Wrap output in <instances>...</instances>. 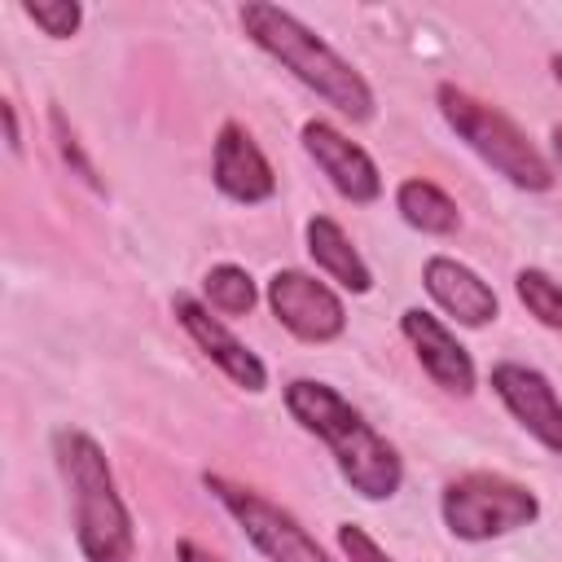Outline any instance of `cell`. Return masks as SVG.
Returning a JSON list of instances; mask_svg holds the SVG:
<instances>
[{
  "instance_id": "cell-1",
  "label": "cell",
  "mask_w": 562,
  "mask_h": 562,
  "mask_svg": "<svg viewBox=\"0 0 562 562\" xmlns=\"http://www.w3.org/2000/svg\"><path fill=\"white\" fill-rule=\"evenodd\" d=\"M285 408L290 417L312 430L316 439L329 443L338 474L351 483V492H360L364 501H386L400 492L404 483V461L395 452V443H386L364 417L360 408H351L329 382L316 378H294L285 386Z\"/></svg>"
},
{
  "instance_id": "cell-2",
  "label": "cell",
  "mask_w": 562,
  "mask_h": 562,
  "mask_svg": "<svg viewBox=\"0 0 562 562\" xmlns=\"http://www.w3.org/2000/svg\"><path fill=\"white\" fill-rule=\"evenodd\" d=\"M241 26L246 35L277 57L299 83H307L325 105H334L338 114H347L351 123H369L373 119V88L364 83V75L342 61L312 26H303L290 9L277 4H241Z\"/></svg>"
},
{
  "instance_id": "cell-3",
  "label": "cell",
  "mask_w": 562,
  "mask_h": 562,
  "mask_svg": "<svg viewBox=\"0 0 562 562\" xmlns=\"http://www.w3.org/2000/svg\"><path fill=\"white\" fill-rule=\"evenodd\" d=\"M53 457H57V470L75 501V540H79L83 558L88 562H132L136 558L132 514L114 487L101 443L83 430L61 426L53 435Z\"/></svg>"
},
{
  "instance_id": "cell-4",
  "label": "cell",
  "mask_w": 562,
  "mask_h": 562,
  "mask_svg": "<svg viewBox=\"0 0 562 562\" xmlns=\"http://www.w3.org/2000/svg\"><path fill=\"white\" fill-rule=\"evenodd\" d=\"M435 101H439L443 123H448L496 176H505L514 189L544 193V189L553 184V167L544 162V154H540V149L514 127V119H505L496 105L470 97V92L457 88V83H439Z\"/></svg>"
},
{
  "instance_id": "cell-5",
  "label": "cell",
  "mask_w": 562,
  "mask_h": 562,
  "mask_svg": "<svg viewBox=\"0 0 562 562\" xmlns=\"http://www.w3.org/2000/svg\"><path fill=\"white\" fill-rule=\"evenodd\" d=\"M443 522L457 540H496L518 527H531L540 518V501L531 487L505 479V474H461L443 487Z\"/></svg>"
},
{
  "instance_id": "cell-6",
  "label": "cell",
  "mask_w": 562,
  "mask_h": 562,
  "mask_svg": "<svg viewBox=\"0 0 562 562\" xmlns=\"http://www.w3.org/2000/svg\"><path fill=\"white\" fill-rule=\"evenodd\" d=\"M202 483L237 518V527L246 531V540L268 562H329V553L307 536V527L290 509H281L268 496H259L255 487H241V483H233L224 474H206Z\"/></svg>"
},
{
  "instance_id": "cell-7",
  "label": "cell",
  "mask_w": 562,
  "mask_h": 562,
  "mask_svg": "<svg viewBox=\"0 0 562 562\" xmlns=\"http://www.w3.org/2000/svg\"><path fill=\"white\" fill-rule=\"evenodd\" d=\"M268 307L303 342H334L347 329L342 299L325 281H316L312 272H299V268L272 272V281H268Z\"/></svg>"
},
{
  "instance_id": "cell-8",
  "label": "cell",
  "mask_w": 562,
  "mask_h": 562,
  "mask_svg": "<svg viewBox=\"0 0 562 562\" xmlns=\"http://www.w3.org/2000/svg\"><path fill=\"white\" fill-rule=\"evenodd\" d=\"M492 391L501 395V404L509 408V417L549 452L562 457V400L553 391V382L518 360H501L492 369Z\"/></svg>"
},
{
  "instance_id": "cell-9",
  "label": "cell",
  "mask_w": 562,
  "mask_h": 562,
  "mask_svg": "<svg viewBox=\"0 0 562 562\" xmlns=\"http://www.w3.org/2000/svg\"><path fill=\"white\" fill-rule=\"evenodd\" d=\"M303 149L312 154V162L329 176V184L347 198V202H378L382 198V176H378V162L351 140L342 136L334 123L325 119H307L303 123Z\"/></svg>"
},
{
  "instance_id": "cell-10",
  "label": "cell",
  "mask_w": 562,
  "mask_h": 562,
  "mask_svg": "<svg viewBox=\"0 0 562 562\" xmlns=\"http://www.w3.org/2000/svg\"><path fill=\"white\" fill-rule=\"evenodd\" d=\"M211 176L215 189L241 206L268 202L277 193V176L263 158V149L255 145V136L241 123H224L215 136V158H211Z\"/></svg>"
},
{
  "instance_id": "cell-11",
  "label": "cell",
  "mask_w": 562,
  "mask_h": 562,
  "mask_svg": "<svg viewBox=\"0 0 562 562\" xmlns=\"http://www.w3.org/2000/svg\"><path fill=\"white\" fill-rule=\"evenodd\" d=\"M171 312H176V321L184 325V334H189L237 386H246V391H263V386H268L263 360H259L241 338H233V334L220 325V316H211L206 303H198L193 294H176V299H171Z\"/></svg>"
},
{
  "instance_id": "cell-12",
  "label": "cell",
  "mask_w": 562,
  "mask_h": 562,
  "mask_svg": "<svg viewBox=\"0 0 562 562\" xmlns=\"http://www.w3.org/2000/svg\"><path fill=\"white\" fill-rule=\"evenodd\" d=\"M400 329H404L417 364L435 378V386H443L452 395H470L474 391V360L439 316H430L422 307H408L400 316Z\"/></svg>"
},
{
  "instance_id": "cell-13",
  "label": "cell",
  "mask_w": 562,
  "mask_h": 562,
  "mask_svg": "<svg viewBox=\"0 0 562 562\" xmlns=\"http://www.w3.org/2000/svg\"><path fill=\"white\" fill-rule=\"evenodd\" d=\"M422 285H426V294H430L457 325H465V329H479V325L496 321V312H501L496 290H492L474 268H465V263L452 259V255H430L426 268H422Z\"/></svg>"
},
{
  "instance_id": "cell-14",
  "label": "cell",
  "mask_w": 562,
  "mask_h": 562,
  "mask_svg": "<svg viewBox=\"0 0 562 562\" xmlns=\"http://www.w3.org/2000/svg\"><path fill=\"white\" fill-rule=\"evenodd\" d=\"M307 250H312L316 268L325 277H334L342 290H351V294H369L373 290V272H369V263L360 259V250L351 246V237L342 233L338 220L312 215L307 220Z\"/></svg>"
},
{
  "instance_id": "cell-15",
  "label": "cell",
  "mask_w": 562,
  "mask_h": 562,
  "mask_svg": "<svg viewBox=\"0 0 562 562\" xmlns=\"http://www.w3.org/2000/svg\"><path fill=\"white\" fill-rule=\"evenodd\" d=\"M395 206H400L404 224H413L417 233H430V237H448V233H457V224H461L457 202H452L439 184H430V180H422V176H413V180H404V184L395 189Z\"/></svg>"
},
{
  "instance_id": "cell-16",
  "label": "cell",
  "mask_w": 562,
  "mask_h": 562,
  "mask_svg": "<svg viewBox=\"0 0 562 562\" xmlns=\"http://www.w3.org/2000/svg\"><path fill=\"white\" fill-rule=\"evenodd\" d=\"M202 290H206V303L224 316H246L255 303H259V290L250 281L246 268L237 263H215L206 277H202Z\"/></svg>"
},
{
  "instance_id": "cell-17",
  "label": "cell",
  "mask_w": 562,
  "mask_h": 562,
  "mask_svg": "<svg viewBox=\"0 0 562 562\" xmlns=\"http://www.w3.org/2000/svg\"><path fill=\"white\" fill-rule=\"evenodd\" d=\"M514 290H518L522 307H527L540 325L562 329V285H558L549 272H540V268H522V272L514 277Z\"/></svg>"
},
{
  "instance_id": "cell-18",
  "label": "cell",
  "mask_w": 562,
  "mask_h": 562,
  "mask_svg": "<svg viewBox=\"0 0 562 562\" xmlns=\"http://www.w3.org/2000/svg\"><path fill=\"white\" fill-rule=\"evenodd\" d=\"M22 13L48 35V40H70L83 22V9L75 0H22Z\"/></svg>"
},
{
  "instance_id": "cell-19",
  "label": "cell",
  "mask_w": 562,
  "mask_h": 562,
  "mask_svg": "<svg viewBox=\"0 0 562 562\" xmlns=\"http://www.w3.org/2000/svg\"><path fill=\"white\" fill-rule=\"evenodd\" d=\"M53 136H57V149H61V158L75 167V176L83 180V184H92V189H105L101 180H97V167L88 162V154L79 149V136L66 127V119H61V110H53Z\"/></svg>"
},
{
  "instance_id": "cell-20",
  "label": "cell",
  "mask_w": 562,
  "mask_h": 562,
  "mask_svg": "<svg viewBox=\"0 0 562 562\" xmlns=\"http://www.w3.org/2000/svg\"><path fill=\"white\" fill-rule=\"evenodd\" d=\"M338 549L347 553V562H391V553L356 522H338Z\"/></svg>"
},
{
  "instance_id": "cell-21",
  "label": "cell",
  "mask_w": 562,
  "mask_h": 562,
  "mask_svg": "<svg viewBox=\"0 0 562 562\" xmlns=\"http://www.w3.org/2000/svg\"><path fill=\"white\" fill-rule=\"evenodd\" d=\"M176 558H180V562H224V558H215L211 549H202L198 540H180V544H176Z\"/></svg>"
},
{
  "instance_id": "cell-22",
  "label": "cell",
  "mask_w": 562,
  "mask_h": 562,
  "mask_svg": "<svg viewBox=\"0 0 562 562\" xmlns=\"http://www.w3.org/2000/svg\"><path fill=\"white\" fill-rule=\"evenodd\" d=\"M0 114H4V132H9V149L18 154V149H22V132H18V110H13V101H4V105H0Z\"/></svg>"
},
{
  "instance_id": "cell-23",
  "label": "cell",
  "mask_w": 562,
  "mask_h": 562,
  "mask_svg": "<svg viewBox=\"0 0 562 562\" xmlns=\"http://www.w3.org/2000/svg\"><path fill=\"white\" fill-rule=\"evenodd\" d=\"M549 140H553V154H558V162H562V123L553 127V136H549Z\"/></svg>"
},
{
  "instance_id": "cell-24",
  "label": "cell",
  "mask_w": 562,
  "mask_h": 562,
  "mask_svg": "<svg viewBox=\"0 0 562 562\" xmlns=\"http://www.w3.org/2000/svg\"><path fill=\"white\" fill-rule=\"evenodd\" d=\"M553 79H558V83H562V53H558V57H553Z\"/></svg>"
}]
</instances>
